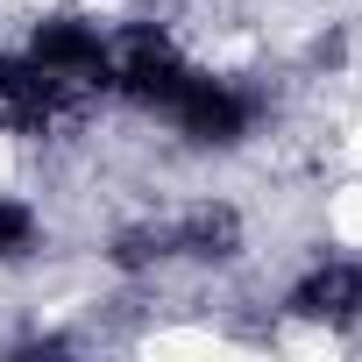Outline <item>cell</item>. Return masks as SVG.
I'll return each mask as SVG.
<instances>
[{"label":"cell","instance_id":"cell-1","mask_svg":"<svg viewBox=\"0 0 362 362\" xmlns=\"http://www.w3.org/2000/svg\"><path fill=\"white\" fill-rule=\"evenodd\" d=\"M277 305H284L291 320H305V327H327V334L362 327V256H313V263L284 284Z\"/></svg>","mask_w":362,"mask_h":362}]
</instances>
